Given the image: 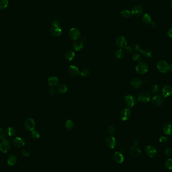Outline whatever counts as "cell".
<instances>
[{"label": "cell", "mask_w": 172, "mask_h": 172, "mask_svg": "<svg viewBox=\"0 0 172 172\" xmlns=\"http://www.w3.org/2000/svg\"><path fill=\"white\" fill-rule=\"evenodd\" d=\"M50 31L51 35L54 37H58L61 35L62 33V29L59 25L58 19L54 18L52 20Z\"/></svg>", "instance_id": "obj_1"}, {"label": "cell", "mask_w": 172, "mask_h": 172, "mask_svg": "<svg viewBox=\"0 0 172 172\" xmlns=\"http://www.w3.org/2000/svg\"><path fill=\"white\" fill-rule=\"evenodd\" d=\"M157 68L162 73H166L170 70L171 66L165 60H160L157 64Z\"/></svg>", "instance_id": "obj_2"}, {"label": "cell", "mask_w": 172, "mask_h": 172, "mask_svg": "<svg viewBox=\"0 0 172 172\" xmlns=\"http://www.w3.org/2000/svg\"><path fill=\"white\" fill-rule=\"evenodd\" d=\"M149 66L146 62H140L135 68L136 71L140 75L145 74L148 70Z\"/></svg>", "instance_id": "obj_3"}, {"label": "cell", "mask_w": 172, "mask_h": 172, "mask_svg": "<svg viewBox=\"0 0 172 172\" xmlns=\"http://www.w3.org/2000/svg\"><path fill=\"white\" fill-rule=\"evenodd\" d=\"M11 147V142L7 139L3 140L0 143V150L3 153L8 152L10 150Z\"/></svg>", "instance_id": "obj_4"}, {"label": "cell", "mask_w": 172, "mask_h": 172, "mask_svg": "<svg viewBox=\"0 0 172 172\" xmlns=\"http://www.w3.org/2000/svg\"><path fill=\"white\" fill-rule=\"evenodd\" d=\"M134 49L137 51L141 52L143 56L146 57H151L152 56V51L149 49H142L140 45H136L134 46Z\"/></svg>", "instance_id": "obj_5"}, {"label": "cell", "mask_w": 172, "mask_h": 172, "mask_svg": "<svg viewBox=\"0 0 172 172\" xmlns=\"http://www.w3.org/2000/svg\"><path fill=\"white\" fill-rule=\"evenodd\" d=\"M69 35L70 39L74 40H76L80 37L81 33L78 29L76 28H72L69 31Z\"/></svg>", "instance_id": "obj_6"}, {"label": "cell", "mask_w": 172, "mask_h": 172, "mask_svg": "<svg viewBox=\"0 0 172 172\" xmlns=\"http://www.w3.org/2000/svg\"><path fill=\"white\" fill-rule=\"evenodd\" d=\"M24 126L27 130L32 131L35 128V123L33 119L31 118H28L24 123Z\"/></svg>", "instance_id": "obj_7"}, {"label": "cell", "mask_w": 172, "mask_h": 172, "mask_svg": "<svg viewBox=\"0 0 172 172\" xmlns=\"http://www.w3.org/2000/svg\"><path fill=\"white\" fill-rule=\"evenodd\" d=\"M130 114H131V110L129 108L126 107L123 109L121 110L120 114L121 120L123 121H125L127 120L130 116Z\"/></svg>", "instance_id": "obj_8"}, {"label": "cell", "mask_w": 172, "mask_h": 172, "mask_svg": "<svg viewBox=\"0 0 172 172\" xmlns=\"http://www.w3.org/2000/svg\"><path fill=\"white\" fill-rule=\"evenodd\" d=\"M151 99V95L148 92H143L141 93L138 98V100L142 103L149 102Z\"/></svg>", "instance_id": "obj_9"}, {"label": "cell", "mask_w": 172, "mask_h": 172, "mask_svg": "<svg viewBox=\"0 0 172 172\" xmlns=\"http://www.w3.org/2000/svg\"><path fill=\"white\" fill-rule=\"evenodd\" d=\"M105 145L109 148H114L116 145V141L114 137L112 136L107 137L105 140Z\"/></svg>", "instance_id": "obj_10"}, {"label": "cell", "mask_w": 172, "mask_h": 172, "mask_svg": "<svg viewBox=\"0 0 172 172\" xmlns=\"http://www.w3.org/2000/svg\"><path fill=\"white\" fill-rule=\"evenodd\" d=\"M142 13H143L142 7L140 5H135L132 8L131 13L134 17H138L141 16Z\"/></svg>", "instance_id": "obj_11"}, {"label": "cell", "mask_w": 172, "mask_h": 172, "mask_svg": "<svg viewBox=\"0 0 172 172\" xmlns=\"http://www.w3.org/2000/svg\"><path fill=\"white\" fill-rule=\"evenodd\" d=\"M116 45L120 48H125L127 47V41L123 36H119L116 40Z\"/></svg>", "instance_id": "obj_12"}, {"label": "cell", "mask_w": 172, "mask_h": 172, "mask_svg": "<svg viewBox=\"0 0 172 172\" xmlns=\"http://www.w3.org/2000/svg\"><path fill=\"white\" fill-rule=\"evenodd\" d=\"M125 101L129 107H132L136 103V99L134 96L128 95L125 96Z\"/></svg>", "instance_id": "obj_13"}, {"label": "cell", "mask_w": 172, "mask_h": 172, "mask_svg": "<svg viewBox=\"0 0 172 172\" xmlns=\"http://www.w3.org/2000/svg\"><path fill=\"white\" fill-rule=\"evenodd\" d=\"M12 144L14 147L17 148H21L24 146L25 142L21 138L16 137L12 140Z\"/></svg>", "instance_id": "obj_14"}, {"label": "cell", "mask_w": 172, "mask_h": 172, "mask_svg": "<svg viewBox=\"0 0 172 172\" xmlns=\"http://www.w3.org/2000/svg\"><path fill=\"white\" fill-rule=\"evenodd\" d=\"M162 94L164 98H167L172 94V87L170 85L165 86L162 90Z\"/></svg>", "instance_id": "obj_15"}, {"label": "cell", "mask_w": 172, "mask_h": 172, "mask_svg": "<svg viewBox=\"0 0 172 172\" xmlns=\"http://www.w3.org/2000/svg\"><path fill=\"white\" fill-rule=\"evenodd\" d=\"M152 103L156 106H160L163 105L164 103V99L159 95L154 96L152 98Z\"/></svg>", "instance_id": "obj_16"}, {"label": "cell", "mask_w": 172, "mask_h": 172, "mask_svg": "<svg viewBox=\"0 0 172 172\" xmlns=\"http://www.w3.org/2000/svg\"><path fill=\"white\" fill-rule=\"evenodd\" d=\"M146 152L149 157L153 158L157 154V150L153 146L148 145L146 148Z\"/></svg>", "instance_id": "obj_17"}, {"label": "cell", "mask_w": 172, "mask_h": 172, "mask_svg": "<svg viewBox=\"0 0 172 172\" xmlns=\"http://www.w3.org/2000/svg\"><path fill=\"white\" fill-rule=\"evenodd\" d=\"M163 132L166 135L172 134V124L170 122H166L163 126Z\"/></svg>", "instance_id": "obj_18"}, {"label": "cell", "mask_w": 172, "mask_h": 172, "mask_svg": "<svg viewBox=\"0 0 172 172\" xmlns=\"http://www.w3.org/2000/svg\"><path fill=\"white\" fill-rule=\"evenodd\" d=\"M69 75L72 76H76L79 75V69L75 65H70L68 69Z\"/></svg>", "instance_id": "obj_19"}, {"label": "cell", "mask_w": 172, "mask_h": 172, "mask_svg": "<svg viewBox=\"0 0 172 172\" xmlns=\"http://www.w3.org/2000/svg\"><path fill=\"white\" fill-rule=\"evenodd\" d=\"M113 158L115 162L118 164H121L124 161V157L122 153L116 152L113 155Z\"/></svg>", "instance_id": "obj_20"}, {"label": "cell", "mask_w": 172, "mask_h": 172, "mask_svg": "<svg viewBox=\"0 0 172 172\" xmlns=\"http://www.w3.org/2000/svg\"><path fill=\"white\" fill-rule=\"evenodd\" d=\"M130 154L135 158L140 157L141 154V151L135 146L131 147L130 149Z\"/></svg>", "instance_id": "obj_21"}, {"label": "cell", "mask_w": 172, "mask_h": 172, "mask_svg": "<svg viewBox=\"0 0 172 172\" xmlns=\"http://www.w3.org/2000/svg\"><path fill=\"white\" fill-rule=\"evenodd\" d=\"M130 84L131 86L134 88H138L141 86L142 84V82L140 78L136 77V78H134V79L131 80Z\"/></svg>", "instance_id": "obj_22"}, {"label": "cell", "mask_w": 172, "mask_h": 172, "mask_svg": "<svg viewBox=\"0 0 172 172\" xmlns=\"http://www.w3.org/2000/svg\"><path fill=\"white\" fill-rule=\"evenodd\" d=\"M47 82L48 85L51 87H56L57 86L59 83V80L57 77L54 76H52L49 77L48 80Z\"/></svg>", "instance_id": "obj_23"}, {"label": "cell", "mask_w": 172, "mask_h": 172, "mask_svg": "<svg viewBox=\"0 0 172 172\" xmlns=\"http://www.w3.org/2000/svg\"><path fill=\"white\" fill-rule=\"evenodd\" d=\"M142 21L143 22V23L146 24H151L153 22L152 21V18L149 14L146 13L142 17Z\"/></svg>", "instance_id": "obj_24"}, {"label": "cell", "mask_w": 172, "mask_h": 172, "mask_svg": "<svg viewBox=\"0 0 172 172\" xmlns=\"http://www.w3.org/2000/svg\"><path fill=\"white\" fill-rule=\"evenodd\" d=\"M17 162V158L14 154H10L7 159V163L10 166H14Z\"/></svg>", "instance_id": "obj_25"}, {"label": "cell", "mask_w": 172, "mask_h": 172, "mask_svg": "<svg viewBox=\"0 0 172 172\" xmlns=\"http://www.w3.org/2000/svg\"><path fill=\"white\" fill-rule=\"evenodd\" d=\"M83 42L81 41H76L73 43V48L76 51H80L83 48Z\"/></svg>", "instance_id": "obj_26"}, {"label": "cell", "mask_w": 172, "mask_h": 172, "mask_svg": "<svg viewBox=\"0 0 172 172\" xmlns=\"http://www.w3.org/2000/svg\"><path fill=\"white\" fill-rule=\"evenodd\" d=\"M75 57V52L71 51H67L65 54V58L70 61L72 60Z\"/></svg>", "instance_id": "obj_27"}, {"label": "cell", "mask_w": 172, "mask_h": 172, "mask_svg": "<svg viewBox=\"0 0 172 172\" xmlns=\"http://www.w3.org/2000/svg\"><path fill=\"white\" fill-rule=\"evenodd\" d=\"M115 56L117 58L120 59L122 58H123L125 56V52L122 49H118L117 50L115 53Z\"/></svg>", "instance_id": "obj_28"}, {"label": "cell", "mask_w": 172, "mask_h": 172, "mask_svg": "<svg viewBox=\"0 0 172 172\" xmlns=\"http://www.w3.org/2000/svg\"><path fill=\"white\" fill-rule=\"evenodd\" d=\"M65 128L68 130H71L73 129V128L75 126V124L74 122L71 120H69L66 122L65 125Z\"/></svg>", "instance_id": "obj_29"}, {"label": "cell", "mask_w": 172, "mask_h": 172, "mask_svg": "<svg viewBox=\"0 0 172 172\" xmlns=\"http://www.w3.org/2000/svg\"><path fill=\"white\" fill-rule=\"evenodd\" d=\"M121 15L124 18H128L131 16V12L127 9H123L121 11Z\"/></svg>", "instance_id": "obj_30"}, {"label": "cell", "mask_w": 172, "mask_h": 172, "mask_svg": "<svg viewBox=\"0 0 172 172\" xmlns=\"http://www.w3.org/2000/svg\"><path fill=\"white\" fill-rule=\"evenodd\" d=\"M68 87L66 85H64V84H62V85H60L58 87V88H57V90L58 91L61 93H65L66 92H67L68 91Z\"/></svg>", "instance_id": "obj_31"}, {"label": "cell", "mask_w": 172, "mask_h": 172, "mask_svg": "<svg viewBox=\"0 0 172 172\" xmlns=\"http://www.w3.org/2000/svg\"><path fill=\"white\" fill-rule=\"evenodd\" d=\"M8 6V0H0V9H5Z\"/></svg>", "instance_id": "obj_32"}, {"label": "cell", "mask_w": 172, "mask_h": 172, "mask_svg": "<svg viewBox=\"0 0 172 172\" xmlns=\"http://www.w3.org/2000/svg\"><path fill=\"white\" fill-rule=\"evenodd\" d=\"M165 165L169 170H172V159H168L165 163Z\"/></svg>", "instance_id": "obj_33"}, {"label": "cell", "mask_w": 172, "mask_h": 172, "mask_svg": "<svg viewBox=\"0 0 172 172\" xmlns=\"http://www.w3.org/2000/svg\"><path fill=\"white\" fill-rule=\"evenodd\" d=\"M7 133L10 136H14L16 134V130L12 127H9L7 129Z\"/></svg>", "instance_id": "obj_34"}, {"label": "cell", "mask_w": 172, "mask_h": 172, "mask_svg": "<svg viewBox=\"0 0 172 172\" xmlns=\"http://www.w3.org/2000/svg\"><path fill=\"white\" fill-rule=\"evenodd\" d=\"M31 136H32V138H33L34 139H38L40 137V135L38 131L34 130L32 131Z\"/></svg>", "instance_id": "obj_35"}, {"label": "cell", "mask_w": 172, "mask_h": 172, "mask_svg": "<svg viewBox=\"0 0 172 172\" xmlns=\"http://www.w3.org/2000/svg\"><path fill=\"white\" fill-rule=\"evenodd\" d=\"M132 59H134V61H136L137 62H140L141 60V57L140 56V54L138 53H135L132 56Z\"/></svg>", "instance_id": "obj_36"}, {"label": "cell", "mask_w": 172, "mask_h": 172, "mask_svg": "<svg viewBox=\"0 0 172 172\" xmlns=\"http://www.w3.org/2000/svg\"><path fill=\"white\" fill-rule=\"evenodd\" d=\"M159 87L157 84H154L151 87V91L153 93H156L159 91Z\"/></svg>", "instance_id": "obj_37"}, {"label": "cell", "mask_w": 172, "mask_h": 172, "mask_svg": "<svg viewBox=\"0 0 172 172\" xmlns=\"http://www.w3.org/2000/svg\"><path fill=\"white\" fill-rule=\"evenodd\" d=\"M107 131L108 132V133L111 135H113L115 132V128L113 126L110 125L108 127H107Z\"/></svg>", "instance_id": "obj_38"}, {"label": "cell", "mask_w": 172, "mask_h": 172, "mask_svg": "<svg viewBox=\"0 0 172 172\" xmlns=\"http://www.w3.org/2000/svg\"><path fill=\"white\" fill-rule=\"evenodd\" d=\"M6 135V133L5 131L2 129L0 128V140H4Z\"/></svg>", "instance_id": "obj_39"}, {"label": "cell", "mask_w": 172, "mask_h": 172, "mask_svg": "<svg viewBox=\"0 0 172 172\" xmlns=\"http://www.w3.org/2000/svg\"><path fill=\"white\" fill-rule=\"evenodd\" d=\"M89 74V70L88 69H84L81 73V76L84 77L88 76Z\"/></svg>", "instance_id": "obj_40"}, {"label": "cell", "mask_w": 172, "mask_h": 172, "mask_svg": "<svg viewBox=\"0 0 172 172\" xmlns=\"http://www.w3.org/2000/svg\"><path fill=\"white\" fill-rule=\"evenodd\" d=\"M165 153L167 156H170L172 153V149L170 147H167L165 149Z\"/></svg>", "instance_id": "obj_41"}, {"label": "cell", "mask_w": 172, "mask_h": 172, "mask_svg": "<svg viewBox=\"0 0 172 172\" xmlns=\"http://www.w3.org/2000/svg\"><path fill=\"white\" fill-rule=\"evenodd\" d=\"M22 155L24 156V157H28L29 155H30V152L29 150L27 149H23L22 152Z\"/></svg>", "instance_id": "obj_42"}, {"label": "cell", "mask_w": 172, "mask_h": 172, "mask_svg": "<svg viewBox=\"0 0 172 172\" xmlns=\"http://www.w3.org/2000/svg\"><path fill=\"white\" fill-rule=\"evenodd\" d=\"M168 140L167 138L165 136H163L159 138V141L161 143H165Z\"/></svg>", "instance_id": "obj_43"}, {"label": "cell", "mask_w": 172, "mask_h": 172, "mask_svg": "<svg viewBox=\"0 0 172 172\" xmlns=\"http://www.w3.org/2000/svg\"><path fill=\"white\" fill-rule=\"evenodd\" d=\"M167 35L170 38H172V28H170L168 32H167Z\"/></svg>", "instance_id": "obj_44"}, {"label": "cell", "mask_w": 172, "mask_h": 172, "mask_svg": "<svg viewBox=\"0 0 172 172\" xmlns=\"http://www.w3.org/2000/svg\"><path fill=\"white\" fill-rule=\"evenodd\" d=\"M125 48H126V51H127L128 53H131L133 51L132 48L130 46H127Z\"/></svg>", "instance_id": "obj_45"}, {"label": "cell", "mask_w": 172, "mask_h": 172, "mask_svg": "<svg viewBox=\"0 0 172 172\" xmlns=\"http://www.w3.org/2000/svg\"><path fill=\"white\" fill-rule=\"evenodd\" d=\"M54 92H55V91H54V89H53V88L50 89L49 90V91H48V93H49V94H51V95H53V94H54Z\"/></svg>", "instance_id": "obj_46"}, {"label": "cell", "mask_w": 172, "mask_h": 172, "mask_svg": "<svg viewBox=\"0 0 172 172\" xmlns=\"http://www.w3.org/2000/svg\"><path fill=\"white\" fill-rule=\"evenodd\" d=\"M139 143H140L139 140H134V146H138L139 145Z\"/></svg>", "instance_id": "obj_47"}, {"label": "cell", "mask_w": 172, "mask_h": 172, "mask_svg": "<svg viewBox=\"0 0 172 172\" xmlns=\"http://www.w3.org/2000/svg\"><path fill=\"white\" fill-rule=\"evenodd\" d=\"M151 25L153 27H156L157 26V25H156V23L154 22H153L152 23V24H151Z\"/></svg>", "instance_id": "obj_48"}, {"label": "cell", "mask_w": 172, "mask_h": 172, "mask_svg": "<svg viewBox=\"0 0 172 172\" xmlns=\"http://www.w3.org/2000/svg\"><path fill=\"white\" fill-rule=\"evenodd\" d=\"M170 8L172 11V1H171V2L170 4Z\"/></svg>", "instance_id": "obj_49"}, {"label": "cell", "mask_w": 172, "mask_h": 172, "mask_svg": "<svg viewBox=\"0 0 172 172\" xmlns=\"http://www.w3.org/2000/svg\"><path fill=\"white\" fill-rule=\"evenodd\" d=\"M170 66H171V68H172V63H171V65H170Z\"/></svg>", "instance_id": "obj_50"}]
</instances>
